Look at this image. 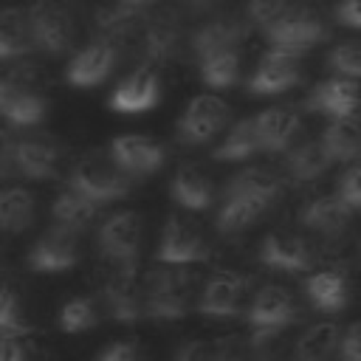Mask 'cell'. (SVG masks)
Wrapping results in <instances>:
<instances>
[{
	"label": "cell",
	"mask_w": 361,
	"mask_h": 361,
	"mask_svg": "<svg viewBox=\"0 0 361 361\" xmlns=\"http://www.w3.org/2000/svg\"><path fill=\"white\" fill-rule=\"evenodd\" d=\"M327 23L319 11H313L310 6H290L276 23H271L265 28V39L271 45V51H282L290 56L305 54L307 48L319 45L327 39Z\"/></svg>",
	"instance_id": "obj_1"
},
{
	"label": "cell",
	"mask_w": 361,
	"mask_h": 361,
	"mask_svg": "<svg viewBox=\"0 0 361 361\" xmlns=\"http://www.w3.org/2000/svg\"><path fill=\"white\" fill-rule=\"evenodd\" d=\"M189 299H192V274L183 271L180 265L155 271L144 285V313L149 319H161V322L183 319L189 313Z\"/></svg>",
	"instance_id": "obj_2"
},
{
	"label": "cell",
	"mask_w": 361,
	"mask_h": 361,
	"mask_svg": "<svg viewBox=\"0 0 361 361\" xmlns=\"http://www.w3.org/2000/svg\"><path fill=\"white\" fill-rule=\"evenodd\" d=\"M68 189L79 192L82 197L99 203H110V200H121L130 195V175H124L110 158H99V155H87L82 158L71 175H68Z\"/></svg>",
	"instance_id": "obj_3"
},
{
	"label": "cell",
	"mask_w": 361,
	"mask_h": 361,
	"mask_svg": "<svg viewBox=\"0 0 361 361\" xmlns=\"http://www.w3.org/2000/svg\"><path fill=\"white\" fill-rule=\"evenodd\" d=\"M99 248L110 262H116L118 271H135L141 248V217L135 212H118L107 217L99 228Z\"/></svg>",
	"instance_id": "obj_4"
},
{
	"label": "cell",
	"mask_w": 361,
	"mask_h": 361,
	"mask_svg": "<svg viewBox=\"0 0 361 361\" xmlns=\"http://www.w3.org/2000/svg\"><path fill=\"white\" fill-rule=\"evenodd\" d=\"M155 257L164 265H189V262L206 259L209 257V245H206V237L197 228V223L172 214L166 220V226H164V234H161Z\"/></svg>",
	"instance_id": "obj_5"
},
{
	"label": "cell",
	"mask_w": 361,
	"mask_h": 361,
	"mask_svg": "<svg viewBox=\"0 0 361 361\" xmlns=\"http://www.w3.org/2000/svg\"><path fill=\"white\" fill-rule=\"evenodd\" d=\"M226 118H228V104L212 93H200L186 104V110L178 121V141L203 144L223 130Z\"/></svg>",
	"instance_id": "obj_6"
},
{
	"label": "cell",
	"mask_w": 361,
	"mask_h": 361,
	"mask_svg": "<svg viewBox=\"0 0 361 361\" xmlns=\"http://www.w3.org/2000/svg\"><path fill=\"white\" fill-rule=\"evenodd\" d=\"M31 42L48 54H62L73 39V20L56 0H39L28 17Z\"/></svg>",
	"instance_id": "obj_7"
},
{
	"label": "cell",
	"mask_w": 361,
	"mask_h": 361,
	"mask_svg": "<svg viewBox=\"0 0 361 361\" xmlns=\"http://www.w3.org/2000/svg\"><path fill=\"white\" fill-rule=\"evenodd\" d=\"M299 316L296 302L288 288L282 285H265L248 305V324L254 333H279Z\"/></svg>",
	"instance_id": "obj_8"
},
{
	"label": "cell",
	"mask_w": 361,
	"mask_h": 361,
	"mask_svg": "<svg viewBox=\"0 0 361 361\" xmlns=\"http://www.w3.org/2000/svg\"><path fill=\"white\" fill-rule=\"evenodd\" d=\"M79 262V240L76 231L65 228V226H51L31 248L28 254V265L39 274H59L68 271Z\"/></svg>",
	"instance_id": "obj_9"
},
{
	"label": "cell",
	"mask_w": 361,
	"mask_h": 361,
	"mask_svg": "<svg viewBox=\"0 0 361 361\" xmlns=\"http://www.w3.org/2000/svg\"><path fill=\"white\" fill-rule=\"evenodd\" d=\"M259 262L285 274H296V271H307L313 265V248L305 237L293 234V231H271L262 243H259Z\"/></svg>",
	"instance_id": "obj_10"
},
{
	"label": "cell",
	"mask_w": 361,
	"mask_h": 361,
	"mask_svg": "<svg viewBox=\"0 0 361 361\" xmlns=\"http://www.w3.org/2000/svg\"><path fill=\"white\" fill-rule=\"evenodd\" d=\"M110 161L130 178L135 175H149L155 169H161L164 164V147L147 135H118L110 144Z\"/></svg>",
	"instance_id": "obj_11"
},
{
	"label": "cell",
	"mask_w": 361,
	"mask_h": 361,
	"mask_svg": "<svg viewBox=\"0 0 361 361\" xmlns=\"http://www.w3.org/2000/svg\"><path fill=\"white\" fill-rule=\"evenodd\" d=\"M299 82V62L290 54L282 51H265L262 59L257 62L251 79H248V90L254 96H276L290 90Z\"/></svg>",
	"instance_id": "obj_12"
},
{
	"label": "cell",
	"mask_w": 361,
	"mask_h": 361,
	"mask_svg": "<svg viewBox=\"0 0 361 361\" xmlns=\"http://www.w3.org/2000/svg\"><path fill=\"white\" fill-rule=\"evenodd\" d=\"M361 104V90L355 79H344V76H333L324 79L322 85H316L310 90V96L305 99V110L310 113H324L330 118H344V116H355Z\"/></svg>",
	"instance_id": "obj_13"
},
{
	"label": "cell",
	"mask_w": 361,
	"mask_h": 361,
	"mask_svg": "<svg viewBox=\"0 0 361 361\" xmlns=\"http://www.w3.org/2000/svg\"><path fill=\"white\" fill-rule=\"evenodd\" d=\"M248 23L245 17L240 14H214L209 17L206 23L197 25V31L192 34V51L195 56H206V54H214V51H228V48H237L240 39L248 34Z\"/></svg>",
	"instance_id": "obj_14"
},
{
	"label": "cell",
	"mask_w": 361,
	"mask_h": 361,
	"mask_svg": "<svg viewBox=\"0 0 361 361\" xmlns=\"http://www.w3.org/2000/svg\"><path fill=\"white\" fill-rule=\"evenodd\" d=\"M158 96H161V79L155 68L141 65L127 79L118 82V87L110 96V107L118 113H141V110L155 107Z\"/></svg>",
	"instance_id": "obj_15"
},
{
	"label": "cell",
	"mask_w": 361,
	"mask_h": 361,
	"mask_svg": "<svg viewBox=\"0 0 361 361\" xmlns=\"http://www.w3.org/2000/svg\"><path fill=\"white\" fill-rule=\"evenodd\" d=\"M116 65V45L110 39H96L90 45H85L65 71V79L73 87H93L99 82L107 79V73Z\"/></svg>",
	"instance_id": "obj_16"
},
{
	"label": "cell",
	"mask_w": 361,
	"mask_h": 361,
	"mask_svg": "<svg viewBox=\"0 0 361 361\" xmlns=\"http://www.w3.org/2000/svg\"><path fill=\"white\" fill-rule=\"evenodd\" d=\"M243 296H245V279L240 274L223 271L206 282L200 302H197V310L203 316H212V319H228V316L240 313Z\"/></svg>",
	"instance_id": "obj_17"
},
{
	"label": "cell",
	"mask_w": 361,
	"mask_h": 361,
	"mask_svg": "<svg viewBox=\"0 0 361 361\" xmlns=\"http://www.w3.org/2000/svg\"><path fill=\"white\" fill-rule=\"evenodd\" d=\"M104 305L116 322L133 324L144 319V288L135 282V271H116L104 282Z\"/></svg>",
	"instance_id": "obj_18"
},
{
	"label": "cell",
	"mask_w": 361,
	"mask_h": 361,
	"mask_svg": "<svg viewBox=\"0 0 361 361\" xmlns=\"http://www.w3.org/2000/svg\"><path fill=\"white\" fill-rule=\"evenodd\" d=\"M14 166L34 180H48L59 169V149L51 138L34 135V138H20L14 144Z\"/></svg>",
	"instance_id": "obj_19"
},
{
	"label": "cell",
	"mask_w": 361,
	"mask_h": 361,
	"mask_svg": "<svg viewBox=\"0 0 361 361\" xmlns=\"http://www.w3.org/2000/svg\"><path fill=\"white\" fill-rule=\"evenodd\" d=\"M299 130V116L290 107H268L254 116V133L259 141V149L279 152L285 149Z\"/></svg>",
	"instance_id": "obj_20"
},
{
	"label": "cell",
	"mask_w": 361,
	"mask_h": 361,
	"mask_svg": "<svg viewBox=\"0 0 361 361\" xmlns=\"http://www.w3.org/2000/svg\"><path fill=\"white\" fill-rule=\"evenodd\" d=\"M299 217H302V226H307L310 231L336 237L350 226L353 209L338 195H322V197H313L310 203H305Z\"/></svg>",
	"instance_id": "obj_21"
},
{
	"label": "cell",
	"mask_w": 361,
	"mask_h": 361,
	"mask_svg": "<svg viewBox=\"0 0 361 361\" xmlns=\"http://www.w3.org/2000/svg\"><path fill=\"white\" fill-rule=\"evenodd\" d=\"M172 200L183 209H192V212H200V209H209L212 197H214V186L209 180V175L197 166V164H183L178 166L175 178H172Z\"/></svg>",
	"instance_id": "obj_22"
},
{
	"label": "cell",
	"mask_w": 361,
	"mask_h": 361,
	"mask_svg": "<svg viewBox=\"0 0 361 361\" xmlns=\"http://www.w3.org/2000/svg\"><path fill=\"white\" fill-rule=\"evenodd\" d=\"M322 144L333 164L336 161L347 164V161L361 158V116L333 118L327 124V130L322 133Z\"/></svg>",
	"instance_id": "obj_23"
},
{
	"label": "cell",
	"mask_w": 361,
	"mask_h": 361,
	"mask_svg": "<svg viewBox=\"0 0 361 361\" xmlns=\"http://www.w3.org/2000/svg\"><path fill=\"white\" fill-rule=\"evenodd\" d=\"M330 164L333 161H330L322 138H310V141H302L299 147H293L288 152L285 172L293 183H310V180H319L330 169Z\"/></svg>",
	"instance_id": "obj_24"
},
{
	"label": "cell",
	"mask_w": 361,
	"mask_h": 361,
	"mask_svg": "<svg viewBox=\"0 0 361 361\" xmlns=\"http://www.w3.org/2000/svg\"><path fill=\"white\" fill-rule=\"evenodd\" d=\"M305 293L316 310L338 313V310H344V305L350 299V285L341 271H319V274L307 276Z\"/></svg>",
	"instance_id": "obj_25"
},
{
	"label": "cell",
	"mask_w": 361,
	"mask_h": 361,
	"mask_svg": "<svg viewBox=\"0 0 361 361\" xmlns=\"http://www.w3.org/2000/svg\"><path fill=\"white\" fill-rule=\"evenodd\" d=\"M178 42H180V25H178V17L172 11H164L158 17H152L144 28V56L149 62H166L175 56L178 51Z\"/></svg>",
	"instance_id": "obj_26"
},
{
	"label": "cell",
	"mask_w": 361,
	"mask_h": 361,
	"mask_svg": "<svg viewBox=\"0 0 361 361\" xmlns=\"http://www.w3.org/2000/svg\"><path fill=\"white\" fill-rule=\"evenodd\" d=\"M271 203L254 195H226L223 206L217 212V231L220 234H237L248 228Z\"/></svg>",
	"instance_id": "obj_27"
},
{
	"label": "cell",
	"mask_w": 361,
	"mask_h": 361,
	"mask_svg": "<svg viewBox=\"0 0 361 361\" xmlns=\"http://www.w3.org/2000/svg\"><path fill=\"white\" fill-rule=\"evenodd\" d=\"M223 195H254V197L274 203L282 195V180L276 172H271L265 166H245L228 178Z\"/></svg>",
	"instance_id": "obj_28"
},
{
	"label": "cell",
	"mask_w": 361,
	"mask_h": 361,
	"mask_svg": "<svg viewBox=\"0 0 361 361\" xmlns=\"http://www.w3.org/2000/svg\"><path fill=\"white\" fill-rule=\"evenodd\" d=\"M34 220V197L20 189H0V231H25Z\"/></svg>",
	"instance_id": "obj_29"
},
{
	"label": "cell",
	"mask_w": 361,
	"mask_h": 361,
	"mask_svg": "<svg viewBox=\"0 0 361 361\" xmlns=\"http://www.w3.org/2000/svg\"><path fill=\"white\" fill-rule=\"evenodd\" d=\"M197 73L209 87H231L240 76V51H214L197 59Z\"/></svg>",
	"instance_id": "obj_30"
},
{
	"label": "cell",
	"mask_w": 361,
	"mask_h": 361,
	"mask_svg": "<svg viewBox=\"0 0 361 361\" xmlns=\"http://www.w3.org/2000/svg\"><path fill=\"white\" fill-rule=\"evenodd\" d=\"M51 214H54L56 226H65V228H71V231L79 234V231H82L85 226H90V220L96 217V203L87 200V197H82V195L73 192V189H65V192L54 200Z\"/></svg>",
	"instance_id": "obj_31"
},
{
	"label": "cell",
	"mask_w": 361,
	"mask_h": 361,
	"mask_svg": "<svg viewBox=\"0 0 361 361\" xmlns=\"http://www.w3.org/2000/svg\"><path fill=\"white\" fill-rule=\"evenodd\" d=\"M259 152V141L254 133V118H240L223 138V144L212 152L214 161H248Z\"/></svg>",
	"instance_id": "obj_32"
},
{
	"label": "cell",
	"mask_w": 361,
	"mask_h": 361,
	"mask_svg": "<svg viewBox=\"0 0 361 361\" xmlns=\"http://www.w3.org/2000/svg\"><path fill=\"white\" fill-rule=\"evenodd\" d=\"M31 48V28L23 11L0 8V59L20 56Z\"/></svg>",
	"instance_id": "obj_33"
},
{
	"label": "cell",
	"mask_w": 361,
	"mask_h": 361,
	"mask_svg": "<svg viewBox=\"0 0 361 361\" xmlns=\"http://www.w3.org/2000/svg\"><path fill=\"white\" fill-rule=\"evenodd\" d=\"M338 341V324L336 322H316L310 324L296 344V358L299 361H324L327 353Z\"/></svg>",
	"instance_id": "obj_34"
},
{
	"label": "cell",
	"mask_w": 361,
	"mask_h": 361,
	"mask_svg": "<svg viewBox=\"0 0 361 361\" xmlns=\"http://www.w3.org/2000/svg\"><path fill=\"white\" fill-rule=\"evenodd\" d=\"M3 116L8 118V124L17 127H28V124H39L45 118V99L28 90H17L11 96V102L6 104Z\"/></svg>",
	"instance_id": "obj_35"
},
{
	"label": "cell",
	"mask_w": 361,
	"mask_h": 361,
	"mask_svg": "<svg viewBox=\"0 0 361 361\" xmlns=\"http://www.w3.org/2000/svg\"><path fill=\"white\" fill-rule=\"evenodd\" d=\"M99 322V313H96V305L93 299L87 296H76V299H68L59 310V327L65 333H85L90 330L93 324Z\"/></svg>",
	"instance_id": "obj_36"
},
{
	"label": "cell",
	"mask_w": 361,
	"mask_h": 361,
	"mask_svg": "<svg viewBox=\"0 0 361 361\" xmlns=\"http://www.w3.org/2000/svg\"><path fill=\"white\" fill-rule=\"evenodd\" d=\"M327 68L344 79H361V39H347L330 48Z\"/></svg>",
	"instance_id": "obj_37"
},
{
	"label": "cell",
	"mask_w": 361,
	"mask_h": 361,
	"mask_svg": "<svg viewBox=\"0 0 361 361\" xmlns=\"http://www.w3.org/2000/svg\"><path fill=\"white\" fill-rule=\"evenodd\" d=\"M25 322H23V310H20V299L11 288L0 285V338H17L20 333H25Z\"/></svg>",
	"instance_id": "obj_38"
},
{
	"label": "cell",
	"mask_w": 361,
	"mask_h": 361,
	"mask_svg": "<svg viewBox=\"0 0 361 361\" xmlns=\"http://www.w3.org/2000/svg\"><path fill=\"white\" fill-rule=\"evenodd\" d=\"M290 8V0H248L245 3V23L248 25H259L262 31L271 25V23H276L285 11Z\"/></svg>",
	"instance_id": "obj_39"
},
{
	"label": "cell",
	"mask_w": 361,
	"mask_h": 361,
	"mask_svg": "<svg viewBox=\"0 0 361 361\" xmlns=\"http://www.w3.org/2000/svg\"><path fill=\"white\" fill-rule=\"evenodd\" d=\"M336 195H338L353 212L361 209V161L353 164V166L338 178V189H336Z\"/></svg>",
	"instance_id": "obj_40"
},
{
	"label": "cell",
	"mask_w": 361,
	"mask_h": 361,
	"mask_svg": "<svg viewBox=\"0 0 361 361\" xmlns=\"http://www.w3.org/2000/svg\"><path fill=\"white\" fill-rule=\"evenodd\" d=\"M214 350H217V361H251V358H254L251 341H243V338H237V336L217 341Z\"/></svg>",
	"instance_id": "obj_41"
},
{
	"label": "cell",
	"mask_w": 361,
	"mask_h": 361,
	"mask_svg": "<svg viewBox=\"0 0 361 361\" xmlns=\"http://www.w3.org/2000/svg\"><path fill=\"white\" fill-rule=\"evenodd\" d=\"M175 361H217V350L209 341H186L178 350Z\"/></svg>",
	"instance_id": "obj_42"
},
{
	"label": "cell",
	"mask_w": 361,
	"mask_h": 361,
	"mask_svg": "<svg viewBox=\"0 0 361 361\" xmlns=\"http://www.w3.org/2000/svg\"><path fill=\"white\" fill-rule=\"evenodd\" d=\"M338 353H341V361H361V322H355L344 330Z\"/></svg>",
	"instance_id": "obj_43"
},
{
	"label": "cell",
	"mask_w": 361,
	"mask_h": 361,
	"mask_svg": "<svg viewBox=\"0 0 361 361\" xmlns=\"http://www.w3.org/2000/svg\"><path fill=\"white\" fill-rule=\"evenodd\" d=\"M336 20L350 28H361V0H341L336 6Z\"/></svg>",
	"instance_id": "obj_44"
},
{
	"label": "cell",
	"mask_w": 361,
	"mask_h": 361,
	"mask_svg": "<svg viewBox=\"0 0 361 361\" xmlns=\"http://www.w3.org/2000/svg\"><path fill=\"white\" fill-rule=\"evenodd\" d=\"M96 361H138V353L130 341H118V344H110Z\"/></svg>",
	"instance_id": "obj_45"
},
{
	"label": "cell",
	"mask_w": 361,
	"mask_h": 361,
	"mask_svg": "<svg viewBox=\"0 0 361 361\" xmlns=\"http://www.w3.org/2000/svg\"><path fill=\"white\" fill-rule=\"evenodd\" d=\"M11 164H14V144H11V138L0 130V178L8 175Z\"/></svg>",
	"instance_id": "obj_46"
},
{
	"label": "cell",
	"mask_w": 361,
	"mask_h": 361,
	"mask_svg": "<svg viewBox=\"0 0 361 361\" xmlns=\"http://www.w3.org/2000/svg\"><path fill=\"white\" fill-rule=\"evenodd\" d=\"M0 361H25V353L17 338H0Z\"/></svg>",
	"instance_id": "obj_47"
},
{
	"label": "cell",
	"mask_w": 361,
	"mask_h": 361,
	"mask_svg": "<svg viewBox=\"0 0 361 361\" xmlns=\"http://www.w3.org/2000/svg\"><path fill=\"white\" fill-rule=\"evenodd\" d=\"M17 93V87H14V79H11V73H6V71H0V113L6 110V104L11 102V96Z\"/></svg>",
	"instance_id": "obj_48"
},
{
	"label": "cell",
	"mask_w": 361,
	"mask_h": 361,
	"mask_svg": "<svg viewBox=\"0 0 361 361\" xmlns=\"http://www.w3.org/2000/svg\"><path fill=\"white\" fill-rule=\"evenodd\" d=\"M152 3H155V0H118L116 6H118V8H127V11L141 14V11H144V8H149Z\"/></svg>",
	"instance_id": "obj_49"
},
{
	"label": "cell",
	"mask_w": 361,
	"mask_h": 361,
	"mask_svg": "<svg viewBox=\"0 0 361 361\" xmlns=\"http://www.w3.org/2000/svg\"><path fill=\"white\" fill-rule=\"evenodd\" d=\"M189 8H206V6H212L214 0H183Z\"/></svg>",
	"instance_id": "obj_50"
}]
</instances>
